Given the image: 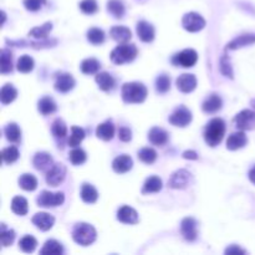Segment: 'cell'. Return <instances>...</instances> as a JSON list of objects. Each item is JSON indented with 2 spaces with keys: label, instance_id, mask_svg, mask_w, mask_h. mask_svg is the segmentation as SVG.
Segmentation results:
<instances>
[{
  "label": "cell",
  "instance_id": "1",
  "mask_svg": "<svg viewBox=\"0 0 255 255\" xmlns=\"http://www.w3.org/2000/svg\"><path fill=\"white\" fill-rule=\"evenodd\" d=\"M126 103H142L147 97V87L141 82H126L121 90Z\"/></svg>",
  "mask_w": 255,
  "mask_h": 255
},
{
  "label": "cell",
  "instance_id": "2",
  "mask_svg": "<svg viewBox=\"0 0 255 255\" xmlns=\"http://www.w3.org/2000/svg\"><path fill=\"white\" fill-rule=\"evenodd\" d=\"M225 133V123L222 118H213L204 131V140L210 147H215L222 142Z\"/></svg>",
  "mask_w": 255,
  "mask_h": 255
},
{
  "label": "cell",
  "instance_id": "3",
  "mask_svg": "<svg viewBox=\"0 0 255 255\" xmlns=\"http://www.w3.org/2000/svg\"><path fill=\"white\" fill-rule=\"evenodd\" d=\"M96 229L89 223H77L72 230V239L82 247L91 245L96 240Z\"/></svg>",
  "mask_w": 255,
  "mask_h": 255
},
{
  "label": "cell",
  "instance_id": "4",
  "mask_svg": "<svg viewBox=\"0 0 255 255\" xmlns=\"http://www.w3.org/2000/svg\"><path fill=\"white\" fill-rule=\"evenodd\" d=\"M138 54V50L133 44H122L113 49L111 52V60L116 65H123L133 61Z\"/></svg>",
  "mask_w": 255,
  "mask_h": 255
},
{
  "label": "cell",
  "instance_id": "5",
  "mask_svg": "<svg viewBox=\"0 0 255 255\" xmlns=\"http://www.w3.org/2000/svg\"><path fill=\"white\" fill-rule=\"evenodd\" d=\"M65 202V196L62 192H57V193H52L49 191H43L39 194L36 203L40 207H59Z\"/></svg>",
  "mask_w": 255,
  "mask_h": 255
},
{
  "label": "cell",
  "instance_id": "6",
  "mask_svg": "<svg viewBox=\"0 0 255 255\" xmlns=\"http://www.w3.org/2000/svg\"><path fill=\"white\" fill-rule=\"evenodd\" d=\"M197 61H198V54L193 49H186L174 55L172 59V64L182 67H192L197 64Z\"/></svg>",
  "mask_w": 255,
  "mask_h": 255
},
{
  "label": "cell",
  "instance_id": "7",
  "mask_svg": "<svg viewBox=\"0 0 255 255\" xmlns=\"http://www.w3.org/2000/svg\"><path fill=\"white\" fill-rule=\"evenodd\" d=\"M192 179L193 177H192L191 172H188L187 169H178L169 178L168 187L173 189H184L192 183Z\"/></svg>",
  "mask_w": 255,
  "mask_h": 255
},
{
  "label": "cell",
  "instance_id": "8",
  "mask_svg": "<svg viewBox=\"0 0 255 255\" xmlns=\"http://www.w3.org/2000/svg\"><path fill=\"white\" fill-rule=\"evenodd\" d=\"M182 26L189 33H197L204 29L205 20L198 13H187L182 19Z\"/></svg>",
  "mask_w": 255,
  "mask_h": 255
},
{
  "label": "cell",
  "instance_id": "9",
  "mask_svg": "<svg viewBox=\"0 0 255 255\" xmlns=\"http://www.w3.org/2000/svg\"><path fill=\"white\" fill-rule=\"evenodd\" d=\"M66 167L62 163H55L46 173V183L51 187H57L65 181Z\"/></svg>",
  "mask_w": 255,
  "mask_h": 255
},
{
  "label": "cell",
  "instance_id": "10",
  "mask_svg": "<svg viewBox=\"0 0 255 255\" xmlns=\"http://www.w3.org/2000/svg\"><path fill=\"white\" fill-rule=\"evenodd\" d=\"M238 130L250 131L255 128V112L252 110H243L234 118Z\"/></svg>",
  "mask_w": 255,
  "mask_h": 255
},
{
  "label": "cell",
  "instance_id": "11",
  "mask_svg": "<svg viewBox=\"0 0 255 255\" xmlns=\"http://www.w3.org/2000/svg\"><path fill=\"white\" fill-rule=\"evenodd\" d=\"M169 123L176 127H186L192 122V112L186 106H179L168 118Z\"/></svg>",
  "mask_w": 255,
  "mask_h": 255
},
{
  "label": "cell",
  "instance_id": "12",
  "mask_svg": "<svg viewBox=\"0 0 255 255\" xmlns=\"http://www.w3.org/2000/svg\"><path fill=\"white\" fill-rule=\"evenodd\" d=\"M181 234L188 242H194L198 238V224L194 218H184L181 223Z\"/></svg>",
  "mask_w": 255,
  "mask_h": 255
},
{
  "label": "cell",
  "instance_id": "13",
  "mask_svg": "<svg viewBox=\"0 0 255 255\" xmlns=\"http://www.w3.org/2000/svg\"><path fill=\"white\" fill-rule=\"evenodd\" d=\"M117 219L125 224H137L138 213L130 205H123L117 210Z\"/></svg>",
  "mask_w": 255,
  "mask_h": 255
},
{
  "label": "cell",
  "instance_id": "14",
  "mask_svg": "<svg viewBox=\"0 0 255 255\" xmlns=\"http://www.w3.org/2000/svg\"><path fill=\"white\" fill-rule=\"evenodd\" d=\"M33 164L38 171H49L54 166V161H52L51 154H49L48 152H38L34 156Z\"/></svg>",
  "mask_w": 255,
  "mask_h": 255
},
{
  "label": "cell",
  "instance_id": "15",
  "mask_svg": "<svg viewBox=\"0 0 255 255\" xmlns=\"http://www.w3.org/2000/svg\"><path fill=\"white\" fill-rule=\"evenodd\" d=\"M176 85L179 91L189 94V92L194 91V89L197 87V79L192 74H183L177 79Z\"/></svg>",
  "mask_w": 255,
  "mask_h": 255
},
{
  "label": "cell",
  "instance_id": "16",
  "mask_svg": "<svg viewBox=\"0 0 255 255\" xmlns=\"http://www.w3.org/2000/svg\"><path fill=\"white\" fill-rule=\"evenodd\" d=\"M33 223L43 232H46V230H50L52 228L55 223V218L51 214L45 212L36 213L33 217Z\"/></svg>",
  "mask_w": 255,
  "mask_h": 255
},
{
  "label": "cell",
  "instance_id": "17",
  "mask_svg": "<svg viewBox=\"0 0 255 255\" xmlns=\"http://www.w3.org/2000/svg\"><path fill=\"white\" fill-rule=\"evenodd\" d=\"M75 79L72 77V75L70 74H60L59 76H56V81H55V90L59 92H69L71 91L75 87Z\"/></svg>",
  "mask_w": 255,
  "mask_h": 255
},
{
  "label": "cell",
  "instance_id": "18",
  "mask_svg": "<svg viewBox=\"0 0 255 255\" xmlns=\"http://www.w3.org/2000/svg\"><path fill=\"white\" fill-rule=\"evenodd\" d=\"M248 143V137L242 130L232 133L227 140V148L230 151H237L244 147Z\"/></svg>",
  "mask_w": 255,
  "mask_h": 255
},
{
  "label": "cell",
  "instance_id": "19",
  "mask_svg": "<svg viewBox=\"0 0 255 255\" xmlns=\"http://www.w3.org/2000/svg\"><path fill=\"white\" fill-rule=\"evenodd\" d=\"M133 161L128 154H121L116 157L112 162V168L116 173H127L132 169Z\"/></svg>",
  "mask_w": 255,
  "mask_h": 255
},
{
  "label": "cell",
  "instance_id": "20",
  "mask_svg": "<svg viewBox=\"0 0 255 255\" xmlns=\"http://www.w3.org/2000/svg\"><path fill=\"white\" fill-rule=\"evenodd\" d=\"M168 132L161 127H153L148 132V140L154 146H164L168 142Z\"/></svg>",
  "mask_w": 255,
  "mask_h": 255
},
{
  "label": "cell",
  "instance_id": "21",
  "mask_svg": "<svg viewBox=\"0 0 255 255\" xmlns=\"http://www.w3.org/2000/svg\"><path fill=\"white\" fill-rule=\"evenodd\" d=\"M222 106H223V101L222 99H220L219 95L212 94L210 96H208L207 99H205V101L203 102L202 108H203L204 112L214 113L217 112V111H219L220 108H222Z\"/></svg>",
  "mask_w": 255,
  "mask_h": 255
},
{
  "label": "cell",
  "instance_id": "22",
  "mask_svg": "<svg viewBox=\"0 0 255 255\" xmlns=\"http://www.w3.org/2000/svg\"><path fill=\"white\" fill-rule=\"evenodd\" d=\"M137 35L143 43H151L154 39V28L147 21H140L137 24Z\"/></svg>",
  "mask_w": 255,
  "mask_h": 255
},
{
  "label": "cell",
  "instance_id": "23",
  "mask_svg": "<svg viewBox=\"0 0 255 255\" xmlns=\"http://www.w3.org/2000/svg\"><path fill=\"white\" fill-rule=\"evenodd\" d=\"M96 136L102 141H111L115 136V126H113L112 121L108 120L106 122L99 125L96 128Z\"/></svg>",
  "mask_w": 255,
  "mask_h": 255
},
{
  "label": "cell",
  "instance_id": "24",
  "mask_svg": "<svg viewBox=\"0 0 255 255\" xmlns=\"http://www.w3.org/2000/svg\"><path fill=\"white\" fill-rule=\"evenodd\" d=\"M110 36L113 40L117 41V43L125 44L131 40L132 33H131L130 29L126 28V26H113L110 30Z\"/></svg>",
  "mask_w": 255,
  "mask_h": 255
},
{
  "label": "cell",
  "instance_id": "25",
  "mask_svg": "<svg viewBox=\"0 0 255 255\" xmlns=\"http://www.w3.org/2000/svg\"><path fill=\"white\" fill-rule=\"evenodd\" d=\"M95 80H96L97 85H99V87L102 91H111L116 84L113 76L108 74V72H100V74L96 75Z\"/></svg>",
  "mask_w": 255,
  "mask_h": 255
},
{
  "label": "cell",
  "instance_id": "26",
  "mask_svg": "<svg viewBox=\"0 0 255 255\" xmlns=\"http://www.w3.org/2000/svg\"><path fill=\"white\" fill-rule=\"evenodd\" d=\"M18 183L20 186V188H23L24 191L33 192L38 188V179L35 178V176L30 173H24L19 177Z\"/></svg>",
  "mask_w": 255,
  "mask_h": 255
},
{
  "label": "cell",
  "instance_id": "27",
  "mask_svg": "<svg viewBox=\"0 0 255 255\" xmlns=\"http://www.w3.org/2000/svg\"><path fill=\"white\" fill-rule=\"evenodd\" d=\"M64 253V247H62L61 243H59L57 240H54V239H50L48 240V242L44 244L43 249L40 250V254L45 255V254H49V255H60Z\"/></svg>",
  "mask_w": 255,
  "mask_h": 255
},
{
  "label": "cell",
  "instance_id": "28",
  "mask_svg": "<svg viewBox=\"0 0 255 255\" xmlns=\"http://www.w3.org/2000/svg\"><path fill=\"white\" fill-rule=\"evenodd\" d=\"M38 110L41 115H51L57 110L55 101L51 97H43L38 103Z\"/></svg>",
  "mask_w": 255,
  "mask_h": 255
},
{
  "label": "cell",
  "instance_id": "29",
  "mask_svg": "<svg viewBox=\"0 0 255 255\" xmlns=\"http://www.w3.org/2000/svg\"><path fill=\"white\" fill-rule=\"evenodd\" d=\"M162 189V179L159 177L152 176L150 178L146 179L145 184H143L142 193L148 194V193H157Z\"/></svg>",
  "mask_w": 255,
  "mask_h": 255
},
{
  "label": "cell",
  "instance_id": "30",
  "mask_svg": "<svg viewBox=\"0 0 255 255\" xmlns=\"http://www.w3.org/2000/svg\"><path fill=\"white\" fill-rule=\"evenodd\" d=\"M18 96V91H16L15 87L11 84L4 85L1 92H0V100H1V103L3 105H9Z\"/></svg>",
  "mask_w": 255,
  "mask_h": 255
},
{
  "label": "cell",
  "instance_id": "31",
  "mask_svg": "<svg viewBox=\"0 0 255 255\" xmlns=\"http://www.w3.org/2000/svg\"><path fill=\"white\" fill-rule=\"evenodd\" d=\"M81 198L85 203L92 204L99 198V193L92 184L84 183L81 187Z\"/></svg>",
  "mask_w": 255,
  "mask_h": 255
},
{
  "label": "cell",
  "instance_id": "32",
  "mask_svg": "<svg viewBox=\"0 0 255 255\" xmlns=\"http://www.w3.org/2000/svg\"><path fill=\"white\" fill-rule=\"evenodd\" d=\"M51 132H52V135H54V137L56 138L57 141L59 140L62 141L66 138L67 127L61 118H56V120L52 122V126H51Z\"/></svg>",
  "mask_w": 255,
  "mask_h": 255
},
{
  "label": "cell",
  "instance_id": "33",
  "mask_svg": "<svg viewBox=\"0 0 255 255\" xmlns=\"http://www.w3.org/2000/svg\"><path fill=\"white\" fill-rule=\"evenodd\" d=\"M4 133H5V137L9 142L13 143H19L21 140V130L19 128V126L16 123H9L6 125V127L4 128Z\"/></svg>",
  "mask_w": 255,
  "mask_h": 255
},
{
  "label": "cell",
  "instance_id": "34",
  "mask_svg": "<svg viewBox=\"0 0 255 255\" xmlns=\"http://www.w3.org/2000/svg\"><path fill=\"white\" fill-rule=\"evenodd\" d=\"M11 210L18 215H25L29 210L28 201L20 196L13 198V201H11Z\"/></svg>",
  "mask_w": 255,
  "mask_h": 255
},
{
  "label": "cell",
  "instance_id": "35",
  "mask_svg": "<svg viewBox=\"0 0 255 255\" xmlns=\"http://www.w3.org/2000/svg\"><path fill=\"white\" fill-rule=\"evenodd\" d=\"M107 11L116 19H121L125 15V5L121 0H108Z\"/></svg>",
  "mask_w": 255,
  "mask_h": 255
},
{
  "label": "cell",
  "instance_id": "36",
  "mask_svg": "<svg viewBox=\"0 0 255 255\" xmlns=\"http://www.w3.org/2000/svg\"><path fill=\"white\" fill-rule=\"evenodd\" d=\"M255 43V35H242L233 40L232 43L228 44V50H235V49L243 48L245 45H250V44Z\"/></svg>",
  "mask_w": 255,
  "mask_h": 255
},
{
  "label": "cell",
  "instance_id": "37",
  "mask_svg": "<svg viewBox=\"0 0 255 255\" xmlns=\"http://www.w3.org/2000/svg\"><path fill=\"white\" fill-rule=\"evenodd\" d=\"M138 159L146 164H152L157 159V152L151 147H145L138 151Z\"/></svg>",
  "mask_w": 255,
  "mask_h": 255
},
{
  "label": "cell",
  "instance_id": "38",
  "mask_svg": "<svg viewBox=\"0 0 255 255\" xmlns=\"http://www.w3.org/2000/svg\"><path fill=\"white\" fill-rule=\"evenodd\" d=\"M34 62L33 57H30L29 55H23L20 59L18 60V64H16V69L19 72H23V74H28V72L33 71L34 69Z\"/></svg>",
  "mask_w": 255,
  "mask_h": 255
},
{
  "label": "cell",
  "instance_id": "39",
  "mask_svg": "<svg viewBox=\"0 0 255 255\" xmlns=\"http://www.w3.org/2000/svg\"><path fill=\"white\" fill-rule=\"evenodd\" d=\"M51 30H52V24L45 23L44 25L36 26V28H34L33 30H30L29 36H31V38H35V39H46L48 38L49 33H50Z\"/></svg>",
  "mask_w": 255,
  "mask_h": 255
},
{
  "label": "cell",
  "instance_id": "40",
  "mask_svg": "<svg viewBox=\"0 0 255 255\" xmlns=\"http://www.w3.org/2000/svg\"><path fill=\"white\" fill-rule=\"evenodd\" d=\"M85 138V131L81 127L77 126H72L71 127V136L69 138V146L70 147H77L80 143L84 141Z\"/></svg>",
  "mask_w": 255,
  "mask_h": 255
},
{
  "label": "cell",
  "instance_id": "41",
  "mask_svg": "<svg viewBox=\"0 0 255 255\" xmlns=\"http://www.w3.org/2000/svg\"><path fill=\"white\" fill-rule=\"evenodd\" d=\"M11 52L6 49L1 50V74H9V72L13 71V62H11Z\"/></svg>",
  "mask_w": 255,
  "mask_h": 255
},
{
  "label": "cell",
  "instance_id": "42",
  "mask_svg": "<svg viewBox=\"0 0 255 255\" xmlns=\"http://www.w3.org/2000/svg\"><path fill=\"white\" fill-rule=\"evenodd\" d=\"M87 40L92 44V45H100L105 41V33L103 30L99 28H92L87 31Z\"/></svg>",
  "mask_w": 255,
  "mask_h": 255
},
{
  "label": "cell",
  "instance_id": "43",
  "mask_svg": "<svg viewBox=\"0 0 255 255\" xmlns=\"http://www.w3.org/2000/svg\"><path fill=\"white\" fill-rule=\"evenodd\" d=\"M101 65L96 59H86L81 62V71L86 75H94L100 70Z\"/></svg>",
  "mask_w": 255,
  "mask_h": 255
},
{
  "label": "cell",
  "instance_id": "44",
  "mask_svg": "<svg viewBox=\"0 0 255 255\" xmlns=\"http://www.w3.org/2000/svg\"><path fill=\"white\" fill-rule=\"evenodd\" d=\"M36 245H38V242L34 237L31 235H25L20 239L19 242V248L23 250L24 253H33L34 250L36 249Z\"/></svg>",
  "mask_w": 255,
  "mask_h": 255
},
{
  "label": "cell",
  "instance_id": "45",
  "mask_svg": "<svg viewBox=\"0 0 255 255\" xmlns=\"http://www.w3.org/2000/svg\"><path fill=\"white\" fill-rule=\"evenodd\" d=\"M86 158V153H85V151L81 150V148L74 147V150H72L69 154L70 162H71L72 164H75V166H80V164L85 163Z\"/></svg>",
  "mask_w": 255,
  "mask_h": 255
},
{
  "label": "cell",
  "instance_id": "46",
  "mask_svg": "<svg viewBox=\"0 0 255 255\" xmlns=\"http://www.w3.org/2000/svg\"><path fill=\"white\" fill-rule=\"evenodd\" d=\"M1 156H3V161L5 162V163L10 164V163H14L15 161H18L20 154H19V150L15 147V146H10V147L4 148Z\"/></svg>",
  "mask_w": 255,
  "mask_h": 255
},
{
  "label": "cell",
  "instance_id": "47",
  "mask_svg": "<svg viewBox=\"0 0 255 255\" xmlns=\"http://www.w3.org/2000/svg\"><path fill=\"white\" fill-rule=\"evenodd\" d=\"M15 239V232L13 229H6L5 224H1V232H0V242L3 247H9L13 244Z\"/></svg>",
  "mask_w": 255,
  "mask_h": 255
},
{
  "label": "cell",
  "instance_id": "48",
  "mask_svg": "<svg viewBox=\"0 0 255 255\" xmlns=\"http://www.w3.org/2000/svg\"><path fill=\"white\" fill-rule=\"evenodd\" d=\"M171 87V79L167 75H161L156 80V90L159 94H166Z\"/></svg>",
  "mask_w": 255,
  "mask_h": 255
},
{
  "label": "cell",
  "instance_id": "49",
  "mask_svg": "<svg viewBox=\"0 0 255 255\" xmlns=\"http://www.w3.org/2000/svg\"><path fill=\"white\" fill-rule=\"evenodd\" d=\"M80 9H81L82 13L91 15V14L96 13L99 5H97L96 0H82L80 3Z\"/></svg>",
  "mask_w": 255,
  "mask_h": 255
},
{
  "label": "cell",
  "instance_id": "50",
  "mask_svg": "<svg viewBox=\"0 0 255 255\" xmlns=\"http://www.w3.org/2000/svg\"><path fill=\"white\" fill-rule=\"evenodd\" d=\"M46 4V0H24V6L29 11H38Z\"/></svg>",
  "mask_w": 255,
  "mask_h": 255
},
{
  "label": "cell",
  "instance_id": "51",
  "mask_svg": "<svg viewBox=\"0 0 255 255\" xmlns=\"http://www.w3.org/2000/svg\"><path fill=\"white\" fill-rule=\"evenodd\" d=\"M220 71L222 74H224L227 77H230L233 79V72H232V67H230V62L229 60L227 59V56H223L222 61H220Z\"/></svg>",
  "mask_w": 255,
  "mask_h": 255
},
{
  "label": "cell",
  "instance_id": "52",
  "mask_svg": "<svg viewBox=\"0 0 255 255\" xmlns=\"http://www.w3.org/2000/svg\"><path fill=\"white\" fill-rule=\"evenodd\" d=\"M118 138H120L122 142H128V141L132 140V132H131L130 128L121 127L120 130H118Z\"/></svg>",
  "mask_w": 255,
  "mask_h": 255
},
{
  "label": "cell",
  "instance_id": "53",
  "mask_svg": "<svg viewBox=\"0 0 255 255\" xmlns=\"http://www.w3.org/2000/svg\"><path fill=\"white\" fill-rule=\"evenodd\" d=\"M225 254H229V255H232V254H245V250L244 249H242V248H239L238 247V245H230V247H228L227 249H225Z\"/></svg>",
  "mask_w": 255,
  "mask_h": 255
},
{
  "label": "cell",
  "instance_id": "54",
  "mask_svg": "<svg viewBox=\"0 0 255 255\" xmlns=\"http://www.w3.org/2000/svg\"><path fill=\"white\" fill-rule=\"evenodd\" d=\"M183 158L186 159H197L198 158V154H197L194 151H186L183 153Z\"/></svg>",
  "mask_w": 255,
  "mask_h": 255
},
{
  "label": "cell",
  "instance_id": "55",
  "mask_svg": "<svg viewBox=\"0 0 255 255\" xmlns=\"http://www.w3.org/2000/svg\"><path fill=\"white\" fill-rule=\"evenodd\" d=\"M249 179L253 184H255V166L250 169L249 172Z\"/></svg>",
  "mask_w": 255,
  "mask_h": 255
}]
</instances>
